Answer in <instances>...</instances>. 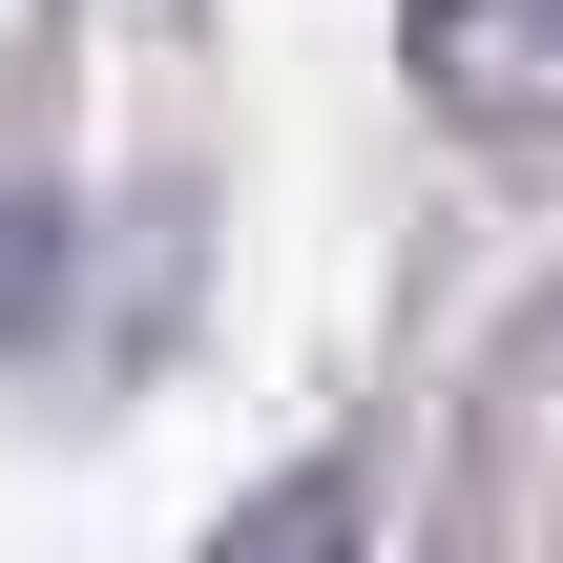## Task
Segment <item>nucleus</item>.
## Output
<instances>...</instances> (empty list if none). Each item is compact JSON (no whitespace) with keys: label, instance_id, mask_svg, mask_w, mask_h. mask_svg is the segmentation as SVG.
<instances>
[{"label":"nucleus","instance_id":"1","mask_svg":"<svg viewBox=\"0 0 563 563\" xmlns=\"http://www.w3.org/2000/svg\"><path fill=\"white\" fill-rule=\"evenodd\" d=\"M230 563H355V522H334V501H251V522H230Z\"/></svg>","mask_w":563,"mask_h":563}]
</instances>
